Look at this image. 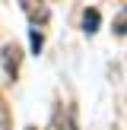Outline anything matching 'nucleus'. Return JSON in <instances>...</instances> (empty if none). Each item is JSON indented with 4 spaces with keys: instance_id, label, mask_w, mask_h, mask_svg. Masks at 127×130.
Wrapping results in <instances>:
<instances>
[{
    "instance_id": "1",
    "label": "nucleus",
    "mask_w": 127,
    "mask_h": 130,
    "mask_svg": "<svg viewBox=\"0 0 127 130\" xmlns=\"http://www.w3.org/2000/svg\"><path fill=\"white\" fill-rule=\"evenodd\" d=\"M0 130H10V111L3 105V95H0Z\"/></svg>"
},
{
    "instance_id": "2",
    "label": "nucleus",
    "mask_w": 127,
    "mask_h": 130,
    "mask_svg": "<svg viewBox=\"0 0 127 130\" xmlns=\"http://www.w3.org/2000/svg\"><path fill=\"white\" fill-rule=\"evenodd\" d=\"M95 25H99V13L89 10V13H86V32H95Z\"/></svg>"
}]
</instances>
